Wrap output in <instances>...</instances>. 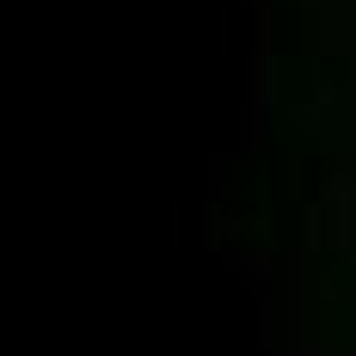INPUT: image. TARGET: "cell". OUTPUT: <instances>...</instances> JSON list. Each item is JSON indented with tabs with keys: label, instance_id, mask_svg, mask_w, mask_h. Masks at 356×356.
I'll use <instances>...</instances> for the list:
<instances>
[{
	"label": "cell",
	"instance_id": "cell-1",
	"mask_svg": "<svg viewBox=\"0 0 356 356\" xmlns=\"http://www.w3.org/2000/svg\"><path fill=\"white\" fill-rule=\"evenodd\" d=\"M234 270H240V277H246V283H270V258H264V252H240V258H234Z\"/></svg>",
	"mask_w": 356,
	"mask_h": 356
}]
</instances>
